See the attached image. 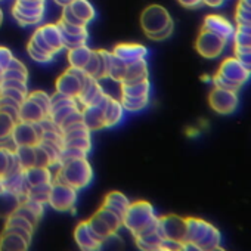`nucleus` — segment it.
I'll return each instance as SVG.
<instances>
[{"instance_id": "obj_7", "label": "nucleus", "mask_w": 251, "mask_h": 251, "mask_svg": "<svg viewBox=\"0 0 251 251\" xmlns=\"http://www.w3.org/2000/svg\"><path fill=\"white\" fill-rule=\"evenodd\" d=\"M75 201H77V189H74L73 186L64 182H58V180L52 182V189H50L48 204L53 210L70 211L74 208Z\"/></svg>"}, {"instance_id": "obj_18", "label": "nucleus", "mask_w": 251, "mask_h": 251, "mask_svg": "<svg viewBox=\"0 0 251 251\" xmlns=\"http://www.w3.org/2000/svg\"><path fill=\"white\" fill-rule=\"evenodd\" d=\"M2 183H3V191H8V192H11V194H15V195L20 197L21 200L25 198L28 185H27V182H25L24 170H21V172H12V173L3 175V176H2Z\"/></svg>"}, {"instance_id": "obj_40", "label": "nucleus", "mask_w": 251, "mask_h": 251, "mask_svg": "<svg viewBox=\"0 0 251 251\" xmlns=\"http://www.w3.org/2000/svg\"><path fill=\"white\" fill-rule=\"evenodd\" d=\"M62 147H73V148H78L84 152H89L92 148V138H90V135H84V136L62 139Z\"/></svg>"}, {"instance_id": "obj_28", "label": "nucleus", "mask_w": 251, "mask_h": 251, "mask_svg": "<svg viewBox=\"0 0 251 251\" xmlns=\"http://www.w3.org/2000/svg\"><path fill=\"white\" fill-rule=\"evenodd\" d=\"M120 96H130V98H142L151 95V81L150 78L136 81V83H120Z\"/></svg>"}, {"instance_id": "obj_38", "label": "nucleus", "mask_w": 251, "mask_h": 251, "mask_svg": "<svg viewBox=\"0 0 251 251\" xmlns=\"http://www.w3.org/2000/svg\"><path fill=\"white\" fill-rule=\"evenodd\" d=\"M14 147H9V145H0V175H5L11 166H12V161H14Z\"/></svg>"}, {"instance_id": "obj_12", "label": "nucleus", "mask_w": 251, "mask_h": 251, "mask_svg": "<svg viewBox=\"0 0 251 251\" xmlns=\"http://www.w3.org/2000/svg\"><path fill=\"white\" fill-rule=\"evenodd\" d=\"M235 28L236 27L232 21H229L227 18H225L222 15H216V14L207 15L204 18V23H202V30H207L210 33L217 34L219 37L225 39L227 43L232 42V37L235 34Z\"/></svg>"}, {"instance_id": "obj_10", "label": "nucleus", "mask_w": 251, "mask_h": 251, "mask_svg": "<svg viewBox=\"0 0 251 251\" xmlns=\"http://www.w3.org/2000/svg\"><path fill=\"white\" fill-rule=\"evenodd\" d=\"M158 229L164 239L185 244L186 241V217L177 214H166L158 217Z\"/></svg>"}, {"instance_id": "obj_1", "label": "nucleus", "mask_w": 251, "mask_h": 251, "mask_svg": "<svg viewBox=\"0 0 251 251\" xmlns=\"http://www.w3.org/2000/svg\"><path fill=\"white\" fill-rule=\"evenodd\" d=\"M185 250H197V251L223 250L220 230L213 223L204 219L186 217Z\"/></svg>"}, {"instance_id": "obj_50", "label": "nucleus", "mask_w": 251, "mask_h": 251, "mask_svg": "<svg viewBox=\"0 0 251 251\" xmlns=\"http://www.w3.org/2000/svg\"><path fill=\"white\" fill-rule=\"evenodd\" d=\"M14 58L11 49L5 48V46H0V74L3 73V70L9 65L11 59Z\"/></svg>"}, {"instance_id": "obj_11", "label": "nucleus", "mask_w": 251, "mask_h": 251, "mask_svg": "<svg viewBox=\"0 0 251 251\" xmlns=\"http://www.w3.org/2000/svg\"><path fill=\"white\" fill-rule=\"evenodd\" d=\"M216 74H219L220 77H223V78H226V80H229V81H232L241 87L251 77V74L247 71V68L235 56H229V58L223 59L220 67H219V71Z\"/></svg>"}, {"instance_id": "obj_54", "label": "nucleus", "mask_w": 251, "mask_h": 251, "mask_svg": "<svg viewBox=\"0 0 251 251\" xmlns=\"http://www.w3.org/2000/svg\"><path fill=\"white\" fill-rule=\"evenodd\" d=\"M238 6L251 11V0H238Z\"/></svg>"}, {"instance_id": "obj_19", "label": "nucleus", "mask_w": 251, "mask_h": 251, "mask_svg": "<svg viewBox=\"0 0 251 251\" xmlns=\"http://www.w3.org/2000/svg\"><path fill=\"white\" fill-rule=\"evenodd\" d=\"M81 114H83V123L90 132H96L106 127L103 108L99 103L81 108Z\"/></svg>"}, {"instance_id": "obj_34", "label": "nucleus", "mask_w": 251, "mask_h": 251, "mask_svg": "<svg viewBox=\"0 0 251 251\" xmlns=\"http://www.w3.org/2000/svg\"><path fill=\"white\" fill-rule=\"evenodd\" d=\"M15 157L18 160V163L21 164V167L24 170L33 167L36 164V152H34V147H15L14 150Z\"/></svg>"}, {"instance_id": "obj_32", "label": "nucleus", "mask_w": 251, "mask_h": 251, "mask_svg": "<svg viewBox=\"0 0 251 251\" xmlns=\"http://www.w3.org/2000/svg\"><path fill=\"white\" fill-rule=\"evenodd\" d=\"M90 55H92V49L87 45H83V46H78V48H74V49H68L70 67L83 70L86 67L87 61H89Z\"/></svg>"}, {"instance_id": "obj_51", "label": "nucleus", "mask_w": 251, "mask_h": 251, "mask_svg": "<svg viewBox=\"0 0 251 251\" xmlns=\"http://www.w3.org/2000/svg\"><path fill=\"white\" fill-rule=\"evenodd\" d=\"M177 2L183 8H188V9H195V8L202 6V0H177Z\"/></svg>"}, {"instance_id": "obj_6", "label": "nucleus", "mask_w": 251, "mask_h": 251, "mask_svg": "<svg viewBox=\"0 0 251 251\" xmlns=\"http://www.w3.org/2000/svg\"><path fill=\"white\" fill-rule=\"evenodd\" d=\"M208 105L216 114H220V115L233 114L239 105L238 92L225 90V89L213 86V89L208 93Z\"/></svg>"}, {"instance_id": "obj_49", "label": "nucleus", "mask_w": 251, "mask_h": 251, "mask_svg": "<svg viewBox=\"0 0 251 251\" xmlns=\"http://www.w3.org/2000/svg\"><path fill=\"white\" fill-rule=\"evenodd\" d=\"M0 87H12V89H18V90H23V92H27L28 93L27 81H23V80L2 78V80H0Z\"/></svg>"}, {"instance_id": "obj_23", "label": "nucleus", "mask_w": 251, "mask_h": 251, "mask_svg": "<svg viewBox=\"0 0 251 251\" xmlns=\"http://www.w3.org/2000/svg\"><path fill=\"white\" fill-rule=\"evenodd\" d=\"M129 205H130V200L126 197L124 194H121L120 191L109 192L105 197L103 202H102V207H105V208L117 213L121 219L124 217V214H126V211H127Z\"/></svg>"}, {"instance_id": "obj_57", "label": "nucleus", "mask_w": 251, "mask_h": 251, "mask_svg": "<svg viewBox=\"0 0 251 251\" xmlns=\"http://www.w3.org/2000/svg\"><path fill=\"white\" fill-rule=\"evenodd\" d=\"M2 23H3V12L0 9V25H2Z\"/></svg>"}, {"instance_id": "obj_53", "label": "nucleus", "mask_w": 251, "mask_h": 251, "mask_svg": "<svg viewBox=\"0 0 251 251\" xmlns=\"http://www.w3.org/2000/svg\"><path fill=\"white\" fill-rule=\"evenodd\" d=\"M15 2H18V3H21V5H30V6L45 5V0H15Z\"/></svg>"}, {"instance_id": "obj_58", "label": "nucleus", "mask_w": 251, "mask_h": 251, "mask_svg": "<svg viewBox=\"0 0 251 251\" xmlns=\"http://www.w3.org/2000/svg\"><path fill=\"white\" fill-rule=\"evenodd\" d=\"M3 191V183H2V175H0V192Z\"/></svg>"}, {"instance_id": "obj_52", "label": "nucleus", "mask_w": 251, "mask_h": 251, "mask_svg": "<svg viewBox=\"0 0 251 251\" xmlns=\"http://www.w3.org/2000/svg\"><path fill=\"white\" fill-rule=\"evenodd\" d=\"M226 2V0H202V5L208 6V8H220L223 6V3Z\"/></svg>"}, {"instance_id": "obj_8", "label": "nucleus", "mask_w": 251, "mask_h": 251, "mask_svg": "<svg viewBox=\"0 0 251 251\" xmlns=\"http://www.w3.org/2000/svg\"><path fill=\"white\" fill-rule=\"evenodd\" d=\"M227 46V42L222 37H219L217 34L214 33H210L207 30H202L200 31L198 37H197V42H195V49L197 52L205 58V59H214V58H219Z\"/></svg>"}, {"instance_id": "obj_29", "label": "nucleus", "mask_w": 251, "mask_h": 251, "mask_svg": "<svg viewBox=\"0 0 251 251\" xmlns=\"http://www.w3.org/2000/svg\"><path fill=\"white\" fill-rule=\"evenodd\" d=\"M21 201L23 200L15 194H11L8 191L0 192V217L6 220L9 216H12L18 210Z\"/></svg>"}, {"instance_id": "obj_13", "label": "nucleus", "mask_w": 251, "mask_h": 251, "mask_svg": "<svg viewBox=\"0 0 251 251\" xmlns=\"http://www.w3.org/2000/svg\"><path fill=\"white\" fill-rule=\"evenodd\" d=\"M12 15L17 20V23L23 27L36 25L45 17V5L30 6V5H21V3L15 2V5L12 8Z\"/></svg>"}, {"instance_id": "obj_26", "label": "nucleus", "mask_w": 251, "mask_h": 251, "mask_svg": "<svg viewBox=\"0 0 251 251\" xmlns=\"http://www.w3.org/2000/svg\"><path fill=\"white\" fill-rule=\"evenodd\" d=\"M42 37L45 39V42L49 45V48L55 52L59 53L64 49V42H62V33L58 24H46L43 27L39 28Z\"/></svg>"}, {"instance_id": "obj_3", "label": "nucleus", "mask_w": 251, "mask_h": 251, "mask_svg": "<svg viewBox=\"0 0 251 251\" xmlns=\"http://www.w3.org/2000/svg\"><path fill=\"white\" fill-rule=\"evenodd\" d=\"M123 226L133 236L142 235L145 232L154 230L158 227V216L155 208L148 201H135L130 202L127 211L123 217Z\"/></svg>"}, {"instance_id": "obj_31", "label": "nucleus", "mask_w": 251, "mask_h": 251, "mask_svg": "<svg viewBox=\"0 0 251 251\" xmlns=\"http://www.w3.org/2000/svg\"><path fill=\"white\" fill-rule=\"evenodd\" d=\"M68 6L74 12V15L78 20H81L84 24L90 23L96 17L95 8L92 6V3L89 2V0H73Z\"/></svg>"}, {"instance_id": "obj_25", "label": "nucleus", "mask_w": 251, "mask_h": 251, "mask_svg": "<svg viewBox=\"0 0 251 251\" xmlns=\"http://www.w3.org/2000/svg\"><path fill=\"white\" fill-rule=\"evenodd\" d=\"M28 245H30V242L24 236H21V235H18V233H15L12 230L3 229L2 236H0V250H5V251H25L28 248Z\"/></svg>"}, {"instance_id": "obj_55", "label": "nucleus", "mask_w": 251, "mask_h": 251, "mask_svg": "<svg viewBox=\"0 0 251 251\" xmlns=\"http://www.w3.org/2000/svg\"><path fill=\"white\" fill-rule=\"evenodd\" d=\"M238 31L241 33H245V34H250L251 36V25H235Z\"/></svg>"}, {"instance_id": "obj_48", "label": "nucleus", "mask_w": 251, "mask_h": 251, "mask_svg": "<svg viewBox=\"0 0 251 251\" xmlns=\"http://www.w3.org/2000/svg\"><path fill=\"white\" fill-rule=\"evenodd\" d=\"M61 20H62L64 23H68V24H71V25H80V27H86V25H87V24H84L81 20H78V18L74 15V12L70 9V6H68V5H67V6H64Z\"/></svg>"}, {"instance_id": "obj_37", "label": "nucleus", "mask_w": 251, "mask_h": 251, "mask_svg": "<svg viewBox=\"0 0 251 251\" xmlns=\"http://www.w3.org/2000/svg\"><path fill=\"white\" fill-rule=\"evenodd\" d=\"M102 219H103V222L111 227V230L114 232V233H117L120 229H121V226H123V219L117 214V213H114V211H111V210H108V208H105V207H99V210L96 211Z\"/></svg>"}, {"instance_id": "obj_2", "label": "nucleus", "mask_w": 251, "mask_h": 251, "mask_svg": "<svg viewBox=\"0 0 251 251\" xmlns=\"http://www.w3.org/2000/svg\"><path fill=\"white\" fill-rule=\"evenodd\" d=\"M141 25L145 36L154 42L167 40L175 30V23L169 11L161 5H151L145 8L141 15Z\"/></svg>"}, {"instance_id": "obj_9", "label": "nucleus", "mask_w": 251, "mask_h": 251, "mask_svg": "<svg viewBox=\"0 0 251 251\" xmlns=\"http://www.w3.org/2000/svg\"><path fill=\"white\" fill-rule=\"evenodd\" d=\"M42 132L39 123H30L20 120L11 135V142L14 147H36L40 142Z\"/></svg>"}, {"instance_id": "obj_43", "label": "nucleus", "mask_w": 251, "mask_h": 251, "mask_svg": "<svg viewBox=\"0 0 251 251\" xmlns=\"http://www.w3.org/2000/svg\"><path fill=\"white\" fill-rule=\"evenodd\" d=\"M233 20H235V25H251V11L236 5Z\"/></svg>"}, {"instance_id": "obj_5", "label": "nucleus", "mask_w": 251, "mask_h": 251, "mask_svg": "<svg viewBox=\"0 0 251 251\" xmlns=\"http://www.w3.org/2000/svg\"><path fill=\"white\" fill-rule=\"evenodd\" d=\"M90 75H87L83 70L80 68H73L70 67L68 70H65L56 80L55 83V89H56V93H61V95H67V96H71V98H75L80 95L84 83L87 81Z\"/></svg>"}, {"instance_id": "obj_21", "label": "nucleus", "mask_w": 251, "mask_h": 251, "mask_svg": "<svg viewBox=\"0 0 251 251\" xmlns=\"http://www.w3.org/2000/svg\"><path fill=\"white\" fill-rule=\"evenodd\" d=\"M148 77H150L148 62H147V58H144V59H138L135 62L126 65V73H124V78L121 83H136Z\"/></svg>"}, {"instance_id": "obj_22", "label": "nucleus", "mask_w": 251, "mask_h": 251, "mask_svg": "<svg viewBox=\"0 0 251 251\" xmlns=\"http://www.w3.org/2000/svg\"><path fill=\"white\" fill-rule=\"evenodd\" d=\"M45 205L43 202H39V201H34V200H30V198H24L17 210V213L23 214L25 219H28L34 226H37L39 220L43 217L45 214Z\"/></svg>"}, {"instance_id": "obj_27", "label": "nucleus", "mask_w": 251, "mask_h": 251, "mask_svg": "<svg viewBox=\"0 0 251 251\" xmlns=\"http://www.w3.org/2000/svg\"><path fill=\"white\" fill-rule=\"evenodd\" d=\"M25 182L28 186L43 185V183H52L53 182V173L49 167H39L33 166L27 170H24Z\"/></svg>"}, {"instance_id": "obj_46", "label": "nucleus", "mask_w": 251, "mask_h": 251, "mask_svg": "<svg viewBox=\"0 0 251 251\" xmlns=\"http://www.w3.org/2000/svg\"><path fill=\"white\" fill-rule=\"evenodd\" d=\"M2 78H15V80H23L27 81L28 78V71H23V70H15V68H5L3 73L0 74V80Z\"/></svg>"}, {"instance_id": "obj_14", "label": "nucleus", "mask_w": 251, "mask_h": 251, "mask_svg": "<svg viewBox=\"0 0 251 251\" xmlns=\"http://www.w3.org/2000/svg\"><path fill=\"white\" fill-rule=\"evenodd\" d=\"M106 93H105L100 81L89 77L87 81L84 83L80 95L77 96V102H78L80 108H84L89 105H98V103H100V100L103 99Z\"/></svg>"}, {"instance_id": "obj_41", "label": "nucleus", "mask_w": 251, "mask_h": 251, "mask_svg": "<svg viewBox=\"0 0 251 251\" xmlns=\"http://www.w3.org/2000/svg\"><path fill=\"white\" fill-rule=\"evenodd\" d=\"M27 52H28L30 58H31L33 61L39 62V64H48V62H50V61L55 58V55L42 50L40 48L34 46V45L30 43V42H28V45H27Z\"/></svg>"}, {"instance_id": "obj_42", "label": "nucleus", "mask_w": 251, "mask_h": 251, "mask_svg": "<svg viewBox=\"0 0 251 251\" xmlns=\"http://www.w3.org/2000/svg\"><path fill=\"white\" fill-rule=\"evenodd\" d=\"M233 49H251V36L241 33L235 28V34L232 37Z\"/></svg>"}, {"instance_id": "obj_44", "label": "nucleus", "mask_w": 251, "mask_h": 251, "mask_svg": "<svg viewBox=\"0 0 251 251\" xmlns=\"http://www.w3.org/2000/svg\"><path fill=\"white\" fill-rule=\"evenodd\" d=\"M233 56L247 68L251 74V49H233Z\"/></svg>"}, {"instance_id": "obj_36", "label": "nucleus", "mask_w": 251, "mask_h": 251, "mask_svg": "<svg viewBox=\"0 0 251 251\" xmlns=\"http://www.w3.org/2000/svg\"><path fill=\"white\" fill-rule=\"evenodd\" d=\"M50 189H52V183H43V185L28 186L25 198H30V200H34V201L48 204L49 195H50Z\"/></svg>"}, {"instance_id": "obj_24", "label": "nucleus", "mask_w": 251, "mask_h": 251, "mask_svg": "<svg viewBox=\"0 0 251 251\" xmlns=\"http://www.w3.org/2000/svg\"><path fill=\"white\" fill-rule=\"evenodd\" d=\"M135 242L138 245V248L145 250V251H161V245H163V235L160 232V229H154L150 232H145L142 235L133 236Z\"/></svg>"}, {"instance_id": "obj_16", "label": "nucleus", "mask_w": 251, "mask_h": 251, "mask_svg": "<svg viewBox=\"0 0 251 251\" xmlns=\"http://www.w3.org/2000/svg\"><path fill=\"white\" fill-rule=\"evenodd\" d=\"M74 241L75 244L84 250V251H93V250H98L102 247V241L92 232V229L89 227L87 222L83 220L80 222L75 229H74Z\"/></svg>"}, {"instance_id": "obj_15", "label": "nucleus", "mask_w": 251, "mask_h": 251, "mask_svg": "<svg viewBox=\"0 0 251 251\" xmlns=\"http://www.w3.org/2000/svg\"><path fill=\"white\" fill-rule=\"evenodd\" d=\"M112 55L123 61L124 64H130L138 59H144L148 55V49L139 43H120L114 46Z\"/></svg>"}, {"instance_id": "obj_35", "label": "nucleus", "mask_w": 251, "mask_h": 251, "mask_svg": "<svg viewBox=\"0 0 251 251\" xmlns=\"http://www.w3.org/2000/svg\"><path fill=\"white\" fill-rule=\"evenodd\" d=\"M120 102L124 108V111L129 112H139L145 109L150 103V96L142 98H130V96H120Z\"/></svg>"}, {"instance_id": "obj_39", "label": "nucleus", "mask_w": 251, "mask_h": 251, "mask_svg": "<svg viewBox=\"0 0 251 251\" xmlns=\"http://www.w3.org/2000/svg\"><path fill=\"white\" fill-rule=\"evenodd\" d=\"M5 226H11V227H20V229H25V230H28V232H33L34 233V229H36V226L28 220V219H25L23 214H20V213H14L12 216H9L8 219H6V223H5Z\"/></svg>"}, {"instance_id": "obj_17", "label": "nucleus", "mask_w": 251, "mask_h": 251, "mask_svg": "<svg viewBox=\"0 0 251 251\" xmlns=\"http://www.w3.org/2000/svg\"><path fill=\"white\" fill-rule=\"evenodd\" d=\"M103 108V114H105V123H106V127H114L117 126L124 115V108L120 102V99L111 96V95H105L103 99L99 103Z\"/></svg>"}, {"instance_id": "obj_56", "label": "nucleus", "mask_w": 251, "mask_h": 251, "mask_svg": "<svg viewBox=\"0 0 251 251\" xmlns=\"http://www.w3.org/2000/svg\"><path fill=\"white\" fill-rule=\"evenodd\" d=\"M55 2H56L58 5H61V6L64 8V6H67V5H70V3L73 2V0H55Z\"/></svg>"}, {"instance_id": "obj_45", "label": "nucleus", "mask_w": 251, "mask_h": 251, "mask_svg": "<svg viewBox=\"0 0 251 251\" xmlns=\"http://www.w3.org/2000/svg\"><path fill=\"white\" fill-rule=\"evenodd\" d=\"M211 83H213L214 87H220V89H225V90H232V92H239L241 90V86H238V84H235V83H232V81L220 77L219 74H216L213 77Z\"/></svg>"}, {"instance_id": "obj_30", "label": "nucleus", "mask_w": 251, "mask_h": 251, "mask_svg": "<svg viewBox=\"0 0 251 251\" xmlns=\"http://www.w3.org/2000/svg\"><path fill=\"white\" fill-rule=\"evenodd\" d=\"M87 222V225H89V227L92 229V232L105 244L109 238H112V236H115L117 233H114L112 230H111V227L103 222V219L98 214V213H95L90 219H87L86 220Z\"/></svg>"}, {"instance_id": "obj_47", "label": "nucleus", "mask_w": 251, "mask_h": 251, "mask_svg": "<svg viewBox=\"0 0 251 251\" xmlns=\"http://www.w3.org/2000/svg\"><path fill=\"white\" fill-rule=\"evenodd\" d=\"M0 95H5V96H9L15 100H18L20 103H23L27 98V92H23V90H18V89H12V87H0Z\"/></svg>"}, {"instance_id": "obj_4", "label": "nucleus", "mask_w": 251, "mask_h": 251, "mask_svg": "<svg viewBox=\"0 0 251 251\" xmlns=\"http://www.w3.org/2000/svg\"><path fill=\"white\" fill-rule=\"evenodd\" d=\"M53 180L64 182L78 191L90 185L93 180V169L86 157L64 160L58 166V172L53 175Z\"/></svg>"}, {"instance_id": "obj_33", "label": "nucleus", "mask_w": 251, "mask_h": 251, "mask_svg": "<svg viewBox=\"0 0 251 251\" xmlns=\"http://www.w3.org/2000/svg\"><path fill=\"white\" fill-rule=\"evenodd\" d=\"M18 121L6 112L0 111V145H9L11 135Z\"/></svg>"}, {"instance_id": "obj_20", "label": "nucleus", "mask_w": 251, "mask_h": 251, "mask_svg": "<svg viewBox=\"0 0 251 251\" xmlns=\"http://www.w3.org/2000/svg\"><path fill=\"white\" fill-rule=\"evenodd\" d=\"M45 117H48V111L31 96L27 95L25 100L20 106V120L30 121V123H39Z\"/></svg>"}]
</instances>
